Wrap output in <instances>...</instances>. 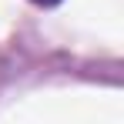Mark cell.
Listing matches in <instances>:
<instances>
[{"label": "cell", "mask_w": 124, "mask_h": 124, "mask_svg": "<svg viewBox=\"0 0 124 124\" xmlns=\"http://www.w3.org/2000/svg\"><path fill=\"white\" fill-rule=\"evenodd\" d=\"M34 3H40V7H54V3H61V0H34Z\"/></svg>", "instance_id": "6da1fadb"}]
</instances>
